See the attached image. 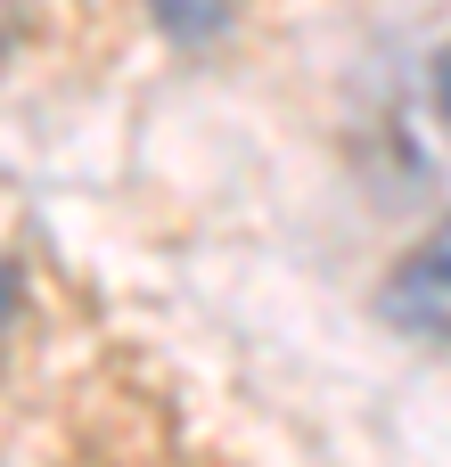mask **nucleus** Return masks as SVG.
<instances>
[{
	"label": "nucleus",
	"mask_w": 451,
	"mask_h": 467,
	"mask_svg": "<svg viewBox=\"0 0 451 467\" xmlns=\"http://www.w3.org/2000/svg\"><path fill=\"white\" fill-rule=\"evenodd\" d=\"M386 320L394 328H411V337H435L451 345V222L386 279Z\"/></svg>",
	"instance_id": "nucleus-1"
},
{
	"label": "nucleus",
	"mask_w": 451,
	"mask_h": 467,
	"mask_svg": "<svg viewBox=\"0 0 451 467\" xmlns=\"http://www.w3.org/2000/svg\"><path fill=\"white\" fill-rule=\"evenodd\" d=\"M148 8H156L164 33H181V41H205V33L230 25V0H148Z\"/></svg>",
	"instance_id": "nucleus-2"
},
{
	"label": "nucleus",
	"mask_w": 451,
	"mask_h": 467,
	"mask_svg": "<svg viewBox=\"0 0 451 467\" xmlns=\"http://www.w3.org/2000/svg\"><path fill=\"white\" fill-rule=\"evenodd\" d=\"M435 107H444V123H451V49H444V66H435Z\"/></svg>",
	"instance_id": "nucleus-3"
},
{
	"label": "nucleus",
	"mask_w": 451,
	"mask_h": 467,
	"mask_svg": "<svg viewBox=\"0 0 451 467\" xmlns=\"http://www.w3.org/2000/svg\"><path fill=\"white\" fill-rule=\"evenodd\" d=\"M0 320H8V271H0Z\"/></svg>",
	"instance_id": "nucleus-4"
}]
</instances>
